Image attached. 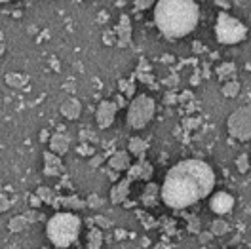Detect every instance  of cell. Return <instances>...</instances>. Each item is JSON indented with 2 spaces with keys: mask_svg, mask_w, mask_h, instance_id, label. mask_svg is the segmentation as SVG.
Listing matches in <instances>:
<instances>
[{
  "mask_svg": "<svg viewBox=\"0 0 251 249\" xmlns=\"http://www.w3.org/2000/svg\"><path fill=\"white\" fill-rule=\"evenodd\" d=\"M215 187V173L204 160H181L166 173L160 188L164 203L172 209H185L211 194Z\"/></svg>",
  "mask_w": 251,
  "mask_h": 249,
  "instance_id": "6da1fadb",
  "label": "cell"
},
{
  "mask_svg": "<svg viewBox=\"0 0 251 249\" xmlns=\"http://www.w3.org/2000/svg\"><path fill=\"white\" fill-rule=\"evenodd\" d=\"M200 8L194 0H156L154 23L166 38H183L198 27Z\"/></svg>",
  "mask_w": 251,
  "mask_h": 249,
  "instance_id": "7a4b0ae2",
  "label": "cell"
},
{
  "mask_svg": "<svg viewBox=\"0 0 251 249\" xmlns=\"http://www.w3.org/2000/svg\"><path fill=\"white\" fill-rule=\"evenodd\" d=\"M80 219L73 213H55L48 221L46 234L50 242L57 248H69L80 234Z\"/></svg>",
  "mask_w": 251,
  "mask_h": 249,
  "instance_id": "3957f363",
  "label": "cell"
},
{
  "mask_svg": "<svg viewBox=\"0 0 251 249\" xmlns=\"http://www.w3.org/2000/svg\"><path fill=\"white\" fill-rule=\"evenodd\" d=\"M248 36V27L240 21L232 17L228 12H221L215 21V38L219 44L225 46H234L240 44L242 40H246Z\"/></svg>",
  "mask_w": 251,
  "mask_h": 249,
  "instance_id": "277c9868",
  "label": "cell"
},
{
  "mask_svg": "<svg viewBox=\"0 0 251 249\" xmlns=\"http://www.w3.org/2000/svg\"><path fill=\"white\" fill-rule=\"evenodd\" d=\"M156 112V103L151 95H137L131 99L129 107H127V125L133 129H143L145 125L154 118Z\"/></svg>",
  "mask_w": 251,
  "mask_h": 249,
  "instance_id": "5b68a950",
  "label": "cell"
},
{
  "mask_svg": "<svg viewBox=\"0 0 251 249\" xmlns=\"http://www.w3.org/2000/svg\"><path fill=\"white\" fill-rule=\"evenodd\" d=\"M226 129L232 139L244 141V143L251 141V105L236 109L226 120Z\"/></svg>",
  "mask_w": 251,
  "mask_h": 249,
  "instance_id": "8992f818",
  "label": "cell"
},
{
  "mask_svg": "<svg viewBox=\"0 0 251 249\" xmlns=\"http://www.w3.org/2000/svg\"><path fill=\"white\" fill-rule=\"evenodd\" d=\"M116 112H118V107L114 105V101H101L97 105V110H95V120H97V125L101 129H107L114 124V118H116Z\"/></svg>",
  "mask_w": 251,
  "mask_h": 249,
  "instance_id": "52a82bcc",
  "label": "cell"
},
{
  "mask_svg": "<svg viewBox=\"0 0 251 249\" xmlns=\"http://www.w3.org/2000/svg\"><path fill=\"white\" fill-rule=\"evenodd\" d=\"M209 207H211V211H215L217 215H225V213H228V211H232V207H234V198L228 194V192H215L213 196H211V200H209Z\"/></svg>",
  "mask_w": 251,
  "mask_h": 249,
  "instance_id": "ba28073f",
  "label": "cell"
},
{
  "mask_svg": "<svg viewBox=\"0 0 251 249\" xmlns=\"http://www.w3.org/2000/svg\"><path fill=\"white\" fill-rule=\"evenodd\" d=\"M129 166H131V158H129V152H126V150H118L109 158V168L112 172H127Z\"/></svg>",
  "mask_w": 251,
  "mask_h": 249,
  "instance_id": "9c48e42d",
  "label": "cell"
},
{
  "mask_svg": "<svg viewBox=\"0 0 251 249\" xmlns=\"http://www.w3.org/2000/svg\"><path fill=\"white\" fill-rule=\"evenodd\" d=\"M116 36H118V46L120 48H126L131 44V23H129L127 16L120 17V23L116 27Z\"/></svg>",
  "mask_w": 251,
  "mask_h": 249,
  "instance_id": "30bf717a",
  "label": "cell"
},
{
  "mask_svg": "<svg viewBox=\"0 0 251 249\" xmlns=\"http://www.w3.org/2000/svg\"><path fill=\"white\" fill-rule=\"evenodd\" d=\"M44 173L48 177H55L63 172V162L59 156H55L53 152H44Z\"/></svg>",
  "mask_w": 251,
  "mask_h": 249,
  "instance_id": "8fae6325",
  "label": "cell"
},
{
  "mask_svg": "<svg viewBox=\"0 0 251 249\" xmlns=\"http://www.w3.org/2000/svg\"><path fill=\"white\" fill-rule=\"evenodd\" d=\"M80 112H82V105H80L78 99H75V97H69V99H65L61 103V114L65 118H69V120H76L80 116Z\"/></svg>",
  "mask_w": 251,
  "mask_h": 249,
  "instance_id": "7c38bea8",
  "label": "cell"
},
{
  "mask_svg": "<svg viewBox=\"0 0 251 249\" xmlns=\"http://www.w3.org/2000/svg\"><path fill=\"white\" fill-rule=\"evenodd\" d=\"M69 147H71L69 135H65V133H55V135H51V139H50V149H51V152L55 156L65 154V152L69 150Z\"/></svg>",
  "mask_w": 251,
  "mask_h": 249,
  "instance_id": "4fadbf2b",
  "label": "cell"
},
{
  "mask_svg": "<svg viewBox=\"0 0 251 249\" xmlns=\"http://www.w3.org/2000/svg\"><path fill=\"white\" fill-rule=\"evenodd\" d=\"M129 181L124 179V181H120V183H116L114 187L110 188V202L112 203H124L126 198H127V194H129Z\"/></svg>",
  "mask_w": 251,
  "mask_h": 249,
  "instance_id": "5bb4252c",
  "label": "cell"
},
{
  "mask_svg": "<svg viewBox=\"0 0 251 249\" xmlns=\"http://www.w3.org/2000/svg\"><path fill=\"white\" fill-rule=\"evenodd\" d=\"M147 141L141 139V137H131L129 143H127V150H129V156H135L137 160H143L145 154H147Z\"/></svg>",
  "mask_w": 251,
  "mask_h": 249,
  "instance_id": "9a60e30c",
  "label": "cell"
},
{
  "mask_svg": "<svg viewBox=\"0 0 251 249\" xmlns=\"http://www.w3.org/2000/svg\"><path fill=\"white\" fill-rule=\"evenodd\" d=\"M158 196H160V187H158L156 183H149V185L145 187V192H143V196H141L143 205L154 207L158 203Z\"/></svg>",
  "mask_w": 251,
  "mask_h": 249,
  "instance_id": "2e32d148",
  "label": "cell"
},
{
  "mask_svg": "<svg viewBox=\"0 0 251 249\" xmlns=\"http://www.w3.org/2000/svg\"><path fill=\"white\" fill-rule=\"evenodd\" d=\"M236 63L232 61H226V63H221L217 67V78L223 80V82H228V80H236Z\"/></svg>",
  "mask_w": 251,
  "mask_h": 249,
  "instance_id": "e0dca14e",
  "label": "cell"
},
{
  "mask_svg": "<svg viewBox=\"0 0 251 249\" xmlns=\"http://www.w3.org/2000/svg\"><path fill=\"white\" fill-rule=\"evenodd\" d=\"M101 244H103L101 228H92L88 234V248L86 249H101Z\"/></svg>",
  "mask_w": 251,
  "mask_h": 249,
  "instance_id": "ac0fdd59",
  "label": "cell"
},
{
  "mask_svg": "<svg viewBox=\"0 0 251 249\" xmlns=\"http://www.w3.org/2000/svg\"><path fill=\"white\" fill-rule=\"evenodd\" d=\"M31 224V219L25 217V215H17L10 221V230L12 232H21V230H25L27 226Z\"/></svg>",
  "mask_w": 251,
  "mask_h": 249,
  "instance_id": "d6986e66",
  "label": "cell"
},
{
  "mask_svg": "<svg viewBox=\"0 0 251 249\" xmlns=\"http://www.w3.org/2000/svg\"><path fill=\"white\" fill-rule=\"evenodd\" d=\"M240 88H242V86H240L238 80H228V82H225L221 94L225 95V97H236V95L240 94Z\"/></svg>",
  "mask_w": 251,
  "mask_h": 249,
  "instance_id": "ffe728a7",
  "label": "cell"
},
{
  "mask_svg": "<svg viewBox=\"0 0 251 249\" xmlns=\"http://www.w3.org/2000/svg\"><path fill=\"white\" fill-rule=\"evenodd\" d=\"M228 230H230V226H228V223L223 221V219H215V221L211 223V228H209V232L213 234V236H225Z\"/></svg>",
  "mask_w": 251,
  "mask_h": 249,
  "instance_id": "44dd1931",
  "label": "cell"
},
{
  "mask_svg": "<svg viewBox=\"0 0 251 249\" xmlns=\"http://www.w3.org/2000/svg\"><path fill=\"white\" fill-rule=\"evenodd\" d=\"M145 160V158H143ZM143 160H139L137 164H131L129 170H127V181H141V175H143Z\"/></svg>",
  "mask_w": 251,
  "mask_h": 249,
  "instance_id": "7402d4cb",
  "label": "cell"
},
{
  "mask_svg": "<svg viewBox=\"0 0 251 249\" xmlns=\"http://www.w3.org/2000/svg\"><path fill=\"white\" fill-rule=\"evenodd\" d=\"M36 196H38V200H40V202L55 203V194H53V190H51V188L40 187L38 190H36Z\"/></svg>",
  "mask_w": 251,
  "mask_h": 249,
  "instance_id": "603a6c76",
  "label": "cell"
},
{
  "mask_svg": "<svg viewBox=\"0 0 251 249\" xmlns=\"http://www.w3.org/2000/svg\"><path fill=\"white\" fill-rule=\"evenodd\" d=\"M61 205L65 207H71V209H82V207H86V202L84 200H80L76 196H69V198H61Z\"/></svg>",
  "mask_w": 251,
  "mask_h": 249,
  "instance_id": "cb8c5ba5",
  "label": "cell"
},
{
  "mask_svg": "<svg viewBox=\"0 0 251 249\" xmlns=\"http://www.w3.org/2000/svg\"><path fill=\"white\" fill-rule=\"evenodd\" d=\"M6 82L10 86H14V88H19V86H23L27 82V76L21 75V73H10V75H6Z\"/></svg>",
  "mask_w": 251,
  "mask_h": 249,
  "instance_id": "d4e9b609",
  "label": "cell"
},
{
  "mask_svg": "<svg viewBox=\"0 0 251 249\" xmlns=\"http://www.w3.org/2000/svg\"><path fill=\"white\" fill-rule=\"evenodd\" d=\"M236 170L240 173H246L250 170V154L248 152H242L236 158Z\"/></svg>",
  "mask_w": 251,
  "mask_h": 249,
  "instance_id": "484cf974",
  "label": "cell"
},
{
  "mask_svg": "<svg viewBox=\"0 0 251 249\" xmlns=\"http://www.w3.org/2000/svg\"><path fill=\"white\" fill-rule=\"evenodd\" d=\"M152 164L149 162V160H143V175H141V181H151V177H152Z\"/></svg>",
  "mask_w": 251,
  "mask_h": 249,
  "instance_id": "4316f807",
  "label": "cell"
},
{
  "mask_svg": "<svg viewBox=\"0 0 251 249\" xmlns=\"http://www.w3.org/2000/svg\"><path fill=\"white\" fill-rule=\"evenodd\" d=\"M120 88H122V92H124L127 97H131V95L135 94V84L133 82H127V80H120Z\"/></svg>",
  "mask_w": 251,
  "mask_h": 249,
  "instance_id": "83f0119b",
  "label": "cell"
},
{
  "mask_svg": "<svg viewBox=\"0 0 251 249\" xmlns=\"http://www.w3.org/2000/svg\"><path fill=\"white\" fill-rule=\"evenodd\" d=\"M154 4H156V0H135V10H147Z\"/></svg>",
  "mask_w": 251,
  "mask_h": 249,
  "instance_id": "f1b7e54d",
  "label": "cell"
},
{
  "mask_svg": "<svg viewBox=\"0 0 251 249\" xmlns=\"http://www.w3.org/2000/svg\"><path fill=\"white\" fill-rule=\"evenodd\" d=\"M86 205H90V207H101V205H103V200H101L97 194H92V196L88 198Z\"/></svg>",
  "mask_w": 251,
  "mask_h": 249,
  "instance_id": "f546056e",
  "label": "cell"
},
{
  "mask_svg": "<svg viewBox=\"0 0 251 249\" xmlns=\"http://www.w3.org/2000/svg\"><path fill=\"white\" fill-rule=\"evenodd\" d=\"M187 101H192V92H190V90L183 92V94L177 97V103H181V105H185Z\"/></svg>",
  "mask_w": 251,
  "mask_h": 249,
  "instance_id": "4dcf8cb0",
  "label": "cell"
},
{
  "mask_svg": "<svg viewBox=\"0 0 251 249\" xmlns=\"http://www.w3.org/2000/svg\"><path fill=\"white\" fill-rule=\"evenodd\" d=\"M164 103L166 105H175L177 103V95L173 94V92H168V94L164 95Z\"/></svg>",
  "mask_w": 251,
  "mask_h": 249,
  "instance_id": "1f68e13d",
  "label": "cell"
},
{
  "mask_svg": "<svg viewBox=\"0 0 251 249\" xmlns=\"http://www.w3.org/2000/svg\"><path fill=\"white\" fill-rule=\"evenodd\" d=\"M103 162H105V156H103V154H97V156H94V158H92L90 166H92V168H97V166H101Z\"/></svg>",
  "mask_w": 251,
  "mask_h": 249,
  "instance_id": "d6a6232c",
  "label": "cell"
},
{
  "mask_svg": "<svg viewBox=\"0 0 251 249\" xmlns=\"http://www.w3.org/2000/svg\"><path fill=\"white\" fill-rule=\"evenodd\" d=\"M198 236H200V242H202V244H207V242L213 238V234L211 232H200Z\"/></svg>",
  "mask_w": 251,
  "mask_h": 249,
  "instance_id": "836d02e7",
  "label": "cell"
},
{
  "mask_svg": "<svg viewBox=\"0 0 251 249\" xmlns=\"http://www.w3.org/2000/svg\"><path fill=\"white\" fill-rule=\"evenodd\" d=\"M10 207V202L6 200V196H0V211H6Z\"/></svg>",
  "mask_w": 251,
  "mask_h": 249,
  "instance_id": "e575fe53",
  "label": "cell"
},
{
  "mask_svg": "<svg viewBox=\"0 0 251 249\" xmlns=\"http://www.w3.org/2000/svg\"><path fill=\"white\" fill-rule=\"evenodd\" d=\"M95 221H97V223H99L101 226H110V223H109V221H105V219L97 217V219H95Z\"/></svg>",
  "mask_w": 251,
  "mask_h": 249,
  "instance_id": "d590c367",
  "label": "cell"
},
{
  "mask_svg": "<svg viewBox=\"0 0 251 249\" xmlns=\"http://www.w3.org/2000/svg\"><path fill=\"white\" fill-rule=\"evenodd\" d=\"M215 4H217V6H225V8H228V2H226V0H215Z\"/></svg>",
  "mask_w": 251,
  "mask_h": 249,
  "instance_id": "8d00e7d4",
  "label": "cell"
},
{
  "mask_svg": "<svg viewBox=\"0 0 251 249\" xmlns=\"http://www.w3.org/2000/svg\"><path fill=\"white\" fill-rule=\"evenodd\" d=\"M31 203H34V205H40L42 202L38 200V196H32V198H31Z\"/></svg>",
  "mask_w": 251,
  "mask_h": 249,
  "instance_id": "74e56055",
  "label": "cell"
},
{
  "mask_svg": "<svg viewBox=\"0 0 251 249\" xmlns=\"http://www.w3.org/2000/svg\"><path fill=\"white\" fill-rule=\"evenodd\" d=\"M194 50H196V51H202V46H200V42H194Z\"/></svg>",
  "mask_w": 251,
  "mask_h": 249,
  "instance_id": "f35d334b",
  "label": "cell"
},
{
  "mask_svg": "<svg viewBox=\"0 0 251 249\" xmlns=\"http://www.w3.org/2000/svg\"><path fill=\"white\" fill-rule=\"evenodd\" d=\"M4 2H12V0H0V4H4Z\"/></svg>",
  "mask_w": 251,
  "mask_h": 249,
  "instance_id": "ab89813d",
  "label": "cell"
},
{
  "mask_svg": "<svg viewBox=\"0 0 251 249\" xmlns=\"http://www.w3.org/2000/svg\"><path fill=\"white\" fill-rule=\"evenodd\" d=\"M0 51H4V46H2V44H0Z\"/></svg>",
  "mask_w": 251,
  "mask_h": 249,
  "instance_id": "60d3db41",
  "label": "cell"
}]
</instances>
